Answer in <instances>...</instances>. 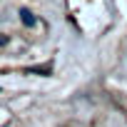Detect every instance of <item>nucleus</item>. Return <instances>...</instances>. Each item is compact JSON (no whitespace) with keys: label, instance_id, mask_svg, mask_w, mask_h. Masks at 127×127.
Here are the masks:
<instances>
[{"label":"nucleus","instance_id":"f257e3e1","mask_svg":"<svg viewBox=\"0 0 127 127\" xmlns=\"http://www.w3.org/2000/svg\"><path fill=\"white\" fill-rule=\"evenodd\" d=\"M20 15H23V23H25V25H30V28L35 25V15H32L28 8H23V10H20Z\"/></svg>","mask_w":127,"mask_h":127}]
</instances>
